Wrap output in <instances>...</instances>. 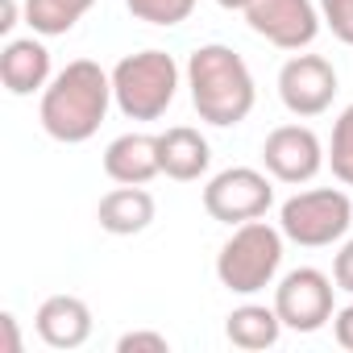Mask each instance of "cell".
<instances>
[{
  "mask_svg": "<svg viewBox=\"0 0 353 353\" xmlns=\"http://www.w3.org/2000/svg\"><path fill=\"white\" fill-rule=\"evenodd\" d=\"M332 336H336V345H341V349H349V353H353V303L336 307V316H332Z\"/></svg>",
  "mask_w": 353,
  "mask_h": 353,
  "instance_id": "obj_23",
  "label": "cell"
},
{
  "mask_svg": "<svg viewBox=\"0 0 353 353\" xmlns=\"http://www.w3.org/2000/svg\"><path fill=\"white\" fill-rule=\"evenodd\" d=\"M154 212H158V204H154V196H150L145 188L117 183V188L100 200L96 221H100V229L112 233V237H133V233H145V229L154 225Z\"/></svg>",
  "mask_w": 353,
  "mask_h": 353,
  "instance_id": "obj_15",
  "label": "cell"
},
{
  "mask_svg": "<svg viewBox=\"0 0 353 353\" xmlns=\"http://www.w3.org/2000/svg\"><path fill=\"white\" fill-rule=\"evenodd\" d=\"M274 204V188L270 174L258 166H229L221 174H212L204 188V212L221 225H245L266 216Z\"/></svg>",
  "mask_w": 353,
  "mask_h": 353,
  "instance_id": "obj_6",
  "label": "cell"
},
{
  "mask_svg": "<svg viewBox=\"0 0 353 353\" xmlns=\"http://www.w3.org/2000/svg\"><path fill=\"white\" fill-rule=\"evenodd\" d=\"M125 9L145 26L170 30V26H183L196 13V0H125Z\"/></svg>",
  "mask_w": 353,
  "mask_h": 353,
  "instance_id": "obj_19",
  "label": "cell"
},
{
  "mask_svg": "<svg viewBox=\"0 0 353 353\" xmlns=\"http://www.w3.org/2000/svg\"><path fill=\"white\" fill-rule=\"evenodd\" d=\"M332 283H336V291H349L353 295V237L341 241V250L332 258Z\"/></svg>",
  "mask_w": 353,
  "mask_h": 353,
  "instance_id": "obj_22",
  "label": "cell"
},
{
  "mask_svg": "<svg viewBox=\"0 0 353 353\" xmlns=\"http://www.w3.org/2000/svg\"><path fill=\"white\" fill-rule=\"evenodd\" d=\"M50 50L42 38H9L0 50V83L9 96H34L50 83Z\"/></svg>",
  "mask_w": 353,
  "mask_h": 353,
  "instance_id": "obj_11",
  "label": "cell"
},
{
  "mask_svg": "<svg viewBox=\"0 0 353 353\" xmlns=\"http://www.w3.org/2000/svg\"><path fill=\"white\" fill-rule=\"evenodd\" d=\"M158 158H162V174L174 183H196L212 166V145L200 129L192 125H170L166 133H158Z\"/></svg>",
  "mask_w": 353,
  "mask_h": 353,
  "instance_id": "obj_12",
  "label": "cell"
},
{
  "mask_svg": "<svg viewBox=\"0 0 353 353\" xmlns=\"http://www.w3.org/2000/svg\"><path fill=\"white\" fill-rule=\"evenodd\" d=\"M225 336H229V345L250 349V353L274 349L279 336H283V320H279V312L266 307V303H241V307H233V312L225 316Z\"/></svg>",
  "mask_w": 353,
  "mask_h": 353,
  "instance_id": "obj_16",
  "label": "cell"
},
{
  "mask_svg": "<svg viewBox=\"0 0 353 353\" xmlns=\"http://www.w3.org/2000/svg\"><path fill=\"white\" fill-rule=\"evenodd\" d=\"M117 353H170V341L150 328H133L117 341Z\"/></svg>",
  "mask_w": 353,
  "mask_h": 353,
  "instance_id": "obj_21",
  "label": "cell"
},
{
  "mask_svg": "<svg viewBox=\"0 0 353 353\" xmlns=\"http://www.w3.org/2000/svg\"><path fill=\"white\" fill-rule=\"evenodd\" d=\"M262 166H266L270 179L299 188V183H312L316 174L328 166V150L316 137V129H307V125H279L262 141Z\"/></svg>",
  "mask_w": 353,
  "mask_h": 353,
  "instance_id": "obj_9",
  "label": "cell"
},
{
  "mask_svg": "<svg viewBox=\"0 0 353 353\" xmlns=\"http://www.w3.org/2000/svg\"><path fill=\"white\" fill-rule=\"evenodd\" d=\"M245 26L279 50H307L324 21L316 0H250Z\"/></svg>",
  "mask_w": 353,
  "mask_h": 353,
  "instance_id": "obj_10",
  "label": "cell"
},
{
  "mask_svg": "<svg viewBox=\"0 0 353 353\" xmlns=\"http://www.w3.org/2000/svg\"><path fill=\"white\" fill-rule=\"evenodd\" d=\"M188 92H192V104H196L200 121H208L216 129L241 125L258 104V83H254L250 63L233 46H221V42H208V46L192 50Z\"/></svg>",
  "mask_w": 353,
  "mask_h": 353,
  "instance_id": "obj_2",
  "label": "cell"
},
{
  "mask_svg": "<svg viewBox=\"0 0 353 353\" xmlns=\"http://www.w3.org/2000/svg\"><path fill=\"white\" fill-rule=\"evenodd\" d=\"M316 5H320V21L332 30V38L353 46V0H316Z\"/></svg>",
  "mask_w": 353,
  "mask_h": 353,
  "instance_id": "obj_20",
  "label": "cell"
},
{
  "mask_svg": "<svg viewBox=\"0 0 353 353\" xmlns=\"http://www.w3.org/2000/svg\"><path fill=\"white\" fill-rule=\"evenodd\" d=\"M0 332H5V353H21V336H17V316L13 312H0Z\"/></svg>",
  "mask_w": 353,
  "mask_h": 353,
  "instance_id": "obj_24",
  "label": "cell"
},
{
  "mask_svg": "<svg viewBox=\"0 0 353 353\" xmlns=\"http://www.w3.org/2000/svg\"><path fill=\"white\" fill-rule=\"evenodd\" d=\"M332 279L316 266H299L287 270L274 287V312L283 320V328L291 332H320L332 316H336V299H332Z\"/></svg>",
  "mask_w": 353,
  "mask_h": 353,
  "instance_id": "obj_7",
  "label": "cell"
},
{
  "mask_svg": "<svg viewBox=\"0 0 353 353\" xmlns=\"http://www.w3.org/2000/svg\"><path fill=\"white\" fill-rule=\"evenodd\" d=\"M104 174L112 183L145 188L154 174H162L158 137L154 133H121V137H112L108 150H104Z\"/></svg>",
  "mask_w": 353,
  "mask_h": 353,
  "instance_id": "obj_13",
  "label": "cell"
},
{
  "mask_svg": "<svg viewBox=\"0 0 353 353\" xmlns=\"http://www.w3.org/2000/svg\"><path fill=\"white\" fill-rule=\"evenodd\" d=\"M179 96V63L166 50H137L112 67V100L129 121H158Z\"/></svg>",
  "mask_w": 353,
  "mask_h": 353,
  "instance_id": "obj_4",
  "label": "cell"
},
{
  "mask_svg": "<svg viewBox=\"0 0 353 353\" xmlns=\"http://www.w3.org/2000/svg\"><path fill=\"white\" fill-rule=\"evenodd\" d=\"M341 83H336V67L324 59V54H291L279 71V100L291 117L307 121V117H320L332 108Z\"/></svg>",
  "mask_w": 353,
  "mask_h": 353,
  "instance_id": "obj_8",
  "label": "cell"
},
{
  "mask_svg": "<svg viewBox=\"0 0 353 353\" xmlns=\"http://www.w3.org/2000/svg\"><path fill=\"white\" fill-rule=\"evenodd\" d=\"M112 104H117L112 100V71H104L92 59H75L46 83L42 104H38V121H42L46 137H54L63 145H83L100 133Z\"/></svg>",
  "mask_w": 353,
  "mask_h": 353,
  "instance_id": "obj_1",
  "label": "cell"
},
{
  "mask_svg": "<svg viewBox=\"0 0 353 353\" xmlns=\"http://www.w3.org/2000/svg\"><path fill=\"white\" fill-rule=\"evenodd\" d=\"M17 26V0H0V34H13Z\"/></svg>",
  "mask_w": 353,
  "mask_h": 353,
  "instance_id": "obj_25",
  "label": "cell"
},
{
  "mask_svg": "<svg viewBox=\"0 0 353 353\" xmlns=\"http://www.w3.org/2000/svg\"><path fill=\"white\" fill-rule=\"evenodd\" d=\"M221 9H229V13H245L250 9V0H216Z\"/></svg>",
  "mask_w": 353,
  "mask_h": 353,
  "instance_id": "obj_26",
  "label": "cell"
},
{
  "mask_svg": "<svg viewBox=\"0 0 353 353\" xmlns=\"http://www.w3.org/2000/svg\"><path fill=\"white\" fill-rule=\"evenodd\" d=\"M92 5L96 0H26V26L38 38H63L83 21Z\"/></svg>",
  "mask_w": 353,
  "mask_h": 353,
  "instance_id": "obj_17",
  "label": "cell"
},
{
  "mask_svg": "<svg viewBox=\"0 0 353 353\" xmlns=\"http://www.w3.org/2000/svg\"><path fill=\"white\" fill-rule=\"evenodd\" d=\"M349 225H353V200L341 188H312V192L291 196L279 208L283 237L303 245V250H320V245L345 241Z\"/></svg>",
  "mask_w": 353,
  "mask_h": 353,
  "instance_id": "obj_5",
  "label": "cell"
},
{
  "mask_svg": "<svg viewBox=\"0 0 353 353\" xmlns=\"http://www.w3.org/2000/svg\"><path fill=\"white\" fill-rule=\"evenodd\" d=\"M34 328L50 349H79L92 336V307L79 295H50L42 299Z\"/></svg>",
  "mask_w": 353,
  "mask_h": 353,
  "instance_id": "obj_14",
  "label": "cell"
},
{
  "mask_svg": "<svg viewBox=\"0 0 353 353\" xmlns=\"http://www.w3.org/2000/svg\"><path fill=\"white\" fill-rule=\"evenodd\" d=\"M283 241H287L283 229L266 225L262 216L245 221V225H233L229 241L216 254V279H221V287L233 291V295H258V291H266L279 279Z\"/></svg>",
  "mask_w": 353,
  "mask_h": 353,
  "instance_id": "obj_3",
  "label": "cell"
},
{
  "mask_svg": "<svg viewBox=\"0 0 353 353\" xmlns=\"http://www.w3.org/2000/svg\"><path fill=\"white\" fill-rule=\"evenodd\" d=\"M328 166L332 179L353 188V104L341 108V117L332 121V141H328Z\"/></svg>",
  "mask_w": 353,
  "mask_h": 353,
  "instance_id": "obj_18",
  "label": "cell"
}]
</instances>
